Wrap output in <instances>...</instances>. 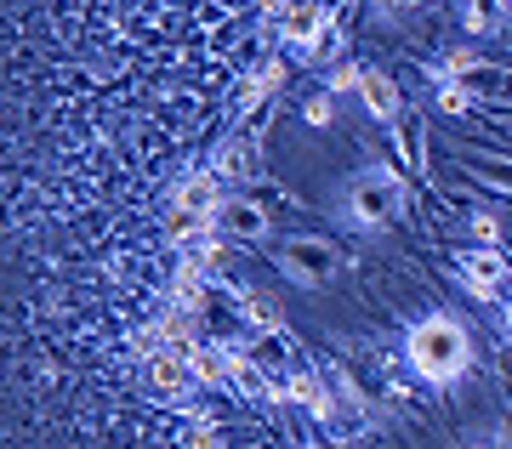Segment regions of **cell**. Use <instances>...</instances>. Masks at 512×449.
<instances>
[{
	"mask_svg": "<svg viewBox=\"0 0 512 449\" xmlns=\"http://www.w3.org/2000/svg\"><path fill=\"white\" fill-rule=\"evenodd\" d=\"M410 353H416V364L427 370V376H450V370H461V330L444 319H427L416 330V342H410Z\"/></svg>",
	"mask_w": 512,
	"mask_h": 449,
	"instance_id": "obj_3",
	"label": "cell"
},
{
	"mask_svg": "<svg viewBox=\"0 0 512 449\" xmlns=\"http://www.w3.org/2000/svg\"><path fill=\"white\" fill-rule=\"evenodd\" d=\"M217 228H228L234 239H256L268 228V216H262V205H251V199H228L217 211Z\"/></svg>",
	"mask_w": 512,
	"mask_h": 449,
	"instance_id": "obj_4",
	"label": "cell"
},
{
	"mask_svg": "<svg viewBox=\"0 0 512 449\" xmlns=\"http://www.w3.org/2000/svg\"><path fill=\"white\" fill-rule=\"evenodd\" d=\"M387 6H427V0H387Z\"/></svg>",
	"mask_w": 512,
	"mask_h": 449,
	"instance_id": "obj_5",
	"label": "cell"
},
{
	"mask_svg": "<svg viewBox=\"0 0 512 449\" xmlns=\"http://www.w3.org/2000/svg\"><path fill=\"white\" fill-rule=\"evenodd\" d=\"M279 273H285L291 285L319 290V285H330V279L342 273V251H336L330 239H319V234H296V239L279 245Z\"/></svg>",
	"mask_w": 512,
	"mask_h": 449,
	"instance_id": "obj_1",
	"label": "cell"
},
{
	"mask_svg": "<svg viewBox=\"0 0 512 449\" xmlns=\"http://www.w3.org/2000/svg\"><path fill=\"white\" fill-rule=\"evenodd\" d=\"M348 211L353 222H365V228H387L393 216L404 211V188L393 171H370V177L353 182V194H348Z\"/></svg>",
	"mask_w": 512,
	"mask_h": 449,
	"instance_id": "obj_2",
	"label": "cell"
}]
</instances>
